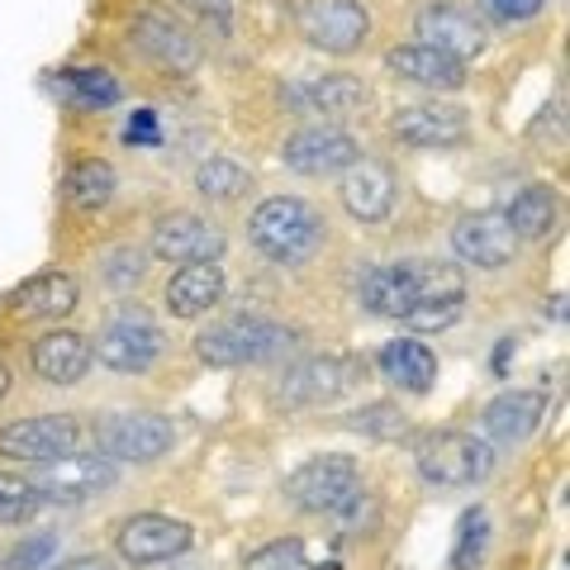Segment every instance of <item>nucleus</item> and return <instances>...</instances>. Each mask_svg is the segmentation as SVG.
Instances as JSON below:
<instances>
[{"mask_svg": "<svg viewBox=\"0 0 570 570\" xmlns=\"http://www.w3.org/2000/svg\"><path fill=\"white\" fill-rule=\"evenodd\" d=\"M129 48L138 52L148 67L157 71H167V77H186V71L200 67V39L186 29V24H176L171 14L163 10H138L134 20H129Z\"/></svg>", "mask_w": 570, "mask_h": 570, "instance_id": "obj_10", "label": "nucleus"}, {"mask_svg": "<svg viewBox=\"0 0 570 570\" xmlns=\"http://www.w3.org/2000/svg\"><path fill=\"white\" fill-rule=\"evenodd\" d=\"M356 490H362V466H356V456H347V452L314 456L285 480V499H291L299 513H333V509H343Z\"/></svg>", "mask_w": 570, "mask_h": 570, "instance_id": "obj_8", "label": "nucleus"}, {"mask_svg": "<svg viewBox=\"0 0 570 570\" xmlns=\"http://www.w3.org/2000/svg\"><path fill=\"white\" fill-rule=\"evenodd\" d=\"M371 29L376 20L362 0H299V33L318 52H333V58L362 52L371 43Z\"/></svg>", "mask_w": 570, "mask_h": 570, "instance_id": "obj_7", "label": "nucleus"}, {"mask_svg": "<svg viewBox=\"0 0 570 570\" xmlns=\"http://www.w3.org/2000/svg\"><path fill=\"white\" fill-rule=\"evenodd\" d=\"M247 190H253V171L238 157H209L195 167V195L209 205H238Z\"/></svg>", "mask_w": 570, "mask_h": 570, "instance_id": "obj_30", "label": "nucleus"}, {"mask_svg": "<svg viewBox=\"0 0 570 570\" xmlns=\"http://www.w3.org/2000/svg\"><path fill=\"white\" fill-rule=\"evenodd\" d=\"M115 190H119V171L105 163V157H81V163H71L62 176V205L77 214L105 209L115 200Z\"/></svg>", "mask_w": 570, "mask_h": 570, "instance_id": "obj_27", "label": "nucleus"}, {"mask_svg": "<svg viewBox=\"0 0 570 570\" xmlns=\"http://www.w3.org/2000/svg\"><path fill=\"white\" fill-rule=\"evenodd\" d=\"M129 148H157L163 142V115L148 110V105H138V110L124 119V134H119Z\"/></svg>", "mask_w": 570, "mask_h": 570, "instance_id": "obj_40", "label": "nucleus"}, {"mask_svg": "<svg viewBox=\"0 0 570 570\" xmlns=\"http://www.w3.org/2000/svg\"><path fill=\"white\" fill-rule=\"evenodd\" d=\"M390 138L404 148H461L471 138V115L456 100H419L390 115Z\"/></svg>", "mask_w": 570, "mask_h": 570, "instance_id": "obj_13", "label": "nucleus"}, {"mask_svg": "<svg viewBox=\"0 0 570 570\" xmlns=\"http://www.w3.org/2000/svg\"><path fill=\"white\" fill-rule=\"evenodd\" d=\"M299 352V333L272 324V318H224V324L205 328L195 337V356L205 366H272V362H291Z\"/></svg>", "mask_w": 570, "mask_h": 570, "instance_id": "obj_2", "label": "nucleus"}, {"mask_svg": "<svg viewBox=\"0 0 570 570\" xmlns=\"http://www.w3.org/2000/svg\"><path fill=\"white\" fill-rule=\"evenodd\" d=\"M39 485L43 509H77L91 504V499L110 494L119 485V461H110L105 452H67L58 461H43V471L33 475Z\"/></svg>", "mask_w": 570, "mask_h": 570, "instance_id": "obj_5", "label": "nucleus"}, {"mask_svg": "<svg viewBox=\"0 0 570 570\" xmlns=\"http://www.w3.org/2000/svg\"><path fill=\"white\" fill-rule=\"evenodd\" d=\"M504 219L513 224L519 243H542L561 219V195L551 186H523L513 200L504 205Z\"/></svg>", "mask_w": 570, "mask_h": 570, "instance_id": "obj_28", "label": "nucleus"}, {"mask_svg": "<svg viewBox=\"0 0 570 570\" xmlns=\"http://www.w3.org/2000/svg\"><path fill=\"white\" fill-rule=\"evenodd\" d=\"M91 356L105 371H115V376H148V371L167 356V328L157 324L148 309H134V305L115 309L100 324Z\"/></svg>", "mask_w": 570, "mask_h": 570, "instance_id": "obj_3", "label": "nucleus"}, {"mask_svg": "<svg viewBox=\"0 0 570 570\" xmlns=\"http://www.w3.org/2000/svg\"><path fill=\"white\" fill-rule=\"evenodd\" d=\"M186 10H195L200 20H214L219 29H228L234 24V0H181Z\"/></svg>", "mask_w": 570, "mask_h": 570, "instance_id": "obj_41", "label": "nucleus"}, {"mask_svg": "<svg viewBox=\"0 0 570 570\" xmlns=\"http://www.w3.org/2000/svg\"><path fill=\"white\" fill-rule=\"evenodd\" d=\"M52 86H58V96L81 105V110H115V105L124 100V86L115 71L105 67H62L58 77H52Z\"/></svg>", "mask_w": 570, "mask_h": 570, "instance_id": "obj_29", "label": "nucleus"}, {"mask_svg": "<svg viewBox=\"0 0 570 570\" xmlns=\"http://www.w3.org/2000/svg\"><path fill=\"white\" fill-rule=\"evenodd\" d=\"M96 448L110 461H157L176 448V423L153 409H119V414L96 419Z\"/></svg>", "mask_w": 570, "mask_h": 570, "instance_id": "obj_6", "label": "nucleus"}, {"mask_svg": "<svg viewBox=\"0 0 570 570\" xmlns=\"http://www.w3.org/2000/svg\"><path fill=\"white\" fill-rule=\"evenodd\" d=\"M356 157H362V142L343 124H305L281 148L285 171H295V176H343Z\"/></svg>", "mask_w": 570, "mask_h": 570, "instance_id": "obj_11", "label": "nucleus"}, {"mask_svg": "<svg viewBox=\"0 0 570 570\" xmlns=\"http://www.w3.org/2000/svg\"><path fill=\"white\" fill-rule=\"evenodd\" d=\"M461 314H466V299H442V305H419V309H409L400 324L414 328V333H442V328L461 324Z\"/></svg>", "mask_w": 570, "mask_h": 570, "instance_id": "obj_37", "label": "nucleus"}, {"mask_svg": "<svg viewBox=\"0 0 570 570\" xmlns=\"http://www.w3.org/2000/svg\"><path fill=\"white\" fill-rule=\"evenodd\" d=\"M528 138L542 142V148L566 153V105L561 100H547L542 110H538V119L528 124Z\"/></svg>", "mask_w": 570, "mask_h": 570, "instance_id": "obj_39", "label": "nucleus"}, {"mask_svg": "<svg viewBox=\"0 0 570 570\" xmlns=\"http://www.w3.org/2000/svg\"><path fill=\"white\" fill-rule=\"evenodd\" d=\"M352 381H356V371L347 362H337V356H309V362H295L285 371L276 400L291 409L324 404V400H337L343 390H352Z\"/></svg>", "mask_w": 570, "mask_h": 570, "instance_id": "obj_22", "label": "nucleus"}, {"mask_svg": "<svg viewBox=\"0 0 570 570\" xmlns=\"http://www.w3.org/2000/svg\"><path fill=\"white\" fill-rule=\"evenodd\" d=\"M414 466L423 475V485L433 490H461L480 485L494 466V448L475 433H456V428H438L414 442Z\"/></svg>", "mask_w": 570, "mask_h": 570, "instance_id": "obj_4", "label": "nucleus"}, {"mask_svg": "<svg viewBox=\"0 0 570 570\" xmlns=\"http://www.w3.org/2000/svg\"><path fill=\"white\" fill-rule=\"evenodd\" d=\"M10 385H14V376H10V366H6V362H0V400H6V395H10Z\"/></svg>", "mask_w": 570, "mask_h": 570, "instance_id": "obj_44", "label": "nucleus"}, {"mask_svg": "<svg viewBox=\"0 0 570 570\" xmlns=\"http://www.w3.org/2000/svg\"><path fill=\"white\" fill-rule=\"evenodd\" d=\"M519 234L504 219V209H471L452 224V253L456 262L475 266V272H499L519 257Z\"/></svg>", "mask_w": 570, "mask_h": 570, "instance_id": "obj_12", "label": "nucleus"}, {"mask_svg": "<svg viewBox=\"0 0 570 570\" xmlns=\"http://www.w3.org/2000/svg\"><path fill=\"white\" fill-rule=\"evenodd\" d=\"M91 337H81L77 328H48L33 337L29 347V366L43 385H77L91 371Z\"/></svg>", "mask_w": 570, "mask_h": 570, "instance_id": "obj_20", "label": "nucleus"}, {"mask_svg": "<svg viewBox=\"0 0 570 570\" xmlns=\"http://www.w3.org/2000/svg\"><path fill=\"white\" fill-rule=\"evenodd\" d=\"M547 419V395L542 390H504L485 404L480 428H485L490 448H523V442L538 433V423Z\"/></svg>", "mask_w": 570, "mask_h": 570, "instance_id": "obj_19", "label": "nucleus"}, {"mask_svg": "<svg viewBox=\"0 0 570 570\" xmlns=\"http://www.w3.org/2000/svg\"><path fill=\"white\" fill-rule=\"evenodd\" d=\"M485 20H494L499 29H519V24H532L538 14L547 10V0H480Z\"/></svg>", "mask_w": 570, "mask_h": 570, "instance_id": "obj_38", "label": "nucleus"}, {"mask_svg": "<svg viewBox=\"0 0 570 570\" xmlns=\"http://www.w3.org/2000/svg\"><path fill=\"white\" fill-rule=\"evenodd\" d=\"M39 509H43V499H39V485H33V475L0 471V523H6V528H20V523H29Z\"/></svg>", "mask_w": 570, "mask_h": 570, "instance_id": "obj_32", "label": "nucleus"}, {"mask_svg": "<svg viewBox=\"0 0 570 570\" xmlns=\"http://www.w3.org/2000/svg\"><path fill=\"white\" fill-rule=\"evenodd\" d=\"M299 105H309L314 115H324V119H356V115H366L371 110V86L362 77H352V71H328V77H318L305 86V100Z\"/></svg>", "mask_w": 570, "mask_h": 570, "instance_id": "obj_26", "label": "nucleus"}, {"mask_svg": "<svg viewBox=\"0 0 570 570\" xmlns=\"http://www.w3.org/2000/svg\"><path fill=\"white\" fill-rule=\"evenodd\" d=\"M376 371L400 390V395H428L438 385V356L419 337H390L376 352Z\"/></svg>", "mask_w": 570, "mask_h": 570, "instance_id": "obj_25", "label": "nucleus"}, {"mask_svg": "<svg viewBox=\"0 0 570 570\" xmlns=\"http://www.w3.org/2000/svg\"><path fill=\"white\" fill-rule=\"evenodd\" d=\"M352 433H362V438H376V442H400L409 433V419H404V409L400 404H366L362 414H352L347 419Z\"/></svg>", "mask_w": 570, "mask_h": 570, "instance_id": "obj_35", "label": "nucleus"}, {"mask_svg": "<svg viewBox=\"0 0 570 570\" xmlns=\"http://www.w3.org/2000/svg\"><path fill=\"white\" fill-rule=\"evenodd\" d=\"M148 253L176 262V266H190V262H219L228 253V238L219 224L200 219V214H163L153 224V238H148Z\"/></svg>", "mask_w": 570, "mask_h": 570, "instance_id": "obj_17", "label": "nucleus"}, {"mask_svg": "<svg viewBox=\"0 0 570 570\" xmlns=\"http://www.w3.org/2000/svg\"><path fill=\"white\" fill-rule=\"evenodd\" d=\"M86 438L81 419L71 414H33V419H14L0 428V456L10 461H58L67 452H77Z\"/></svg>", "mask_w": 570, "mask_h": 570, "instance_id": "obj_14", "label": "nucleus"}, {"mask_svg": "<svg viewBox=\"0 0 570 570\" xmlns=\"http://www.w3.org/2000/svg\"><path fill=\"white\" fill-rule=\"evenodd\" d=\"M362 305L381 318H404L419 305V257L390 262V266H371L362 272V285H356Z\"/></svg>", "mask_w": 570, "mask_h": 570, "instance_id": "obj_23", "label": "nucleus"}, {"mask_svg": "<svg viewBox=\"0 0 570 570\" xmlns=\"http://www.w3.org/2000/svg\"><path fill=\"white\" fill-rule=\"evenodd\" d=\"M52 557H58V532H33V538H20V542L6 551L0 570H39Z\"/></svg>", "mask_w": 570, "mask_h": 570, "instance_id": "obj_36", "label": "nucleus"}, {"mask_svg": "<svg viewBox=\"0 0 570 570\" xmlns=\"http://www.w3.org/2000/svg\"><path fill=\"white\" fill-rule=\"evenodd\" d=\"M490 551V513L485 509H466L456 523V542H452V570H475Z\"/></svg>", "mask_w": 570, "mask_h": 570, "instance_id": "obj_33", "label": "nucleus"}, {"mask_svg": "<svg viewBox=\"0 0 570 570\" xmlns=\"http://www.w3.org/2000/svg\"><path fill=\"white\" fill-rule=\"evenodd\" d=\"M337 200H343V209L356 224H385L400 200L395 167L381 163V157H356V163L337 176Z\"/></svg>", "mask_w": 570, "mask_h": 570, "instance_id": "obj_15", "label": "nucleus"}, {"mask_svg": "<svg viewBox=\"0 0 570 570\" xmlns=\"http://www.w3.org/2000/svg\"><path fill=\"white\" fill-rule=\"evenodd\" d=\"M81 305V281L71 272H39L20 281L6 295V309L14 318H29V324H52V318H67Z\"/></svg>", "mask_w": 570, "mask_h": 570, "instance_id": "obj_18", "label": "nucleus"}, {"mask_svg": "<svg viewBox=\"0 0 570 570\" xmlns=\"http://www.w3.org/2000/svg\"><path fill=\"white\" fill-rule=\"evenodd\" d=\"M52 570H115V566L100 561V557H71V561H58Z\"/></svg>", "mask_w": 570, "mask_h": 570, "instance_id": "obj_43", "label": "nucleus"}, {"mask_svg": "<svg viewBox=\"0 0 570 570\" xmlns=\"http://www.w3.org/2000/svg\"><path fill=\"white\" fill-rule=\"evenodd\" d=\"M243 570H337V566H314L299 538H276L243 557Z\"/></svg>", "mask_w": 570, "mask_h": 570, "instance_id": "obj_34", "label": "nucleus"}, {"mask_svg": "<svg viewBox=\"0 0 570 570\" xmlns=\"http://www.w3.org/2000/svg\"><path fill=\"white\" fill-rule=\"evenodd\" d=\"M519 352V343H513V337H499V347H494V362H490V371L494 376H509V356Z\"/></svg>", "mask_w": 570, "mask_h": 570, "instance_id": "obj_42", "label": "nucleus"}, {"mask_svg": "<svg viewBox=\"0 0 570 570\" xmlns=\"http://www.w3.org/2000/svg\"><path fill=\"white\" fill-rule=\"evenodd\" d=\"M247 243H253L257 257L276 262V266H305L324 253L328 219L305 195H266V200L247 214Z\"/></svg>", "mask_w": 570, "mask_h": 570, "instance_id": "obj_1", "label": "nucleus"}, {"mask_svg": "<svg viewBox=\"0 0 570 570\" xmlns=\"http://www.w3.org/2000/svg\"><path fill=\"white\" fill-rule=\"evenodd\" d=\"M148 266H153V253L148 247H138V243H115V247H105V257H100V281H105V291H115V295H134L142 281H148Z\"/></svg>", "mask_w": 570, "mask_h": 570, "instance_id": "obj_31", "label": "nucleus"}, {"mask_svg": "<svg viewBox=\"0 0 570 570\" xmlns=\"http://www.w3.org/2000/svg\"><path fill=\"white\" fill-rule=\"evenodd\" d=\"M385 67L395 71V77L414 81V86H428V91H461L466 86V62L448 58V52L428 48V43H395L385 52Z\"/></svg>", "mask_w": 570, "mask_h": 570, "instance_id": "obj_24", "label": "nucleus"}, {"mask_svg": "<svg viewBox=\"0 0 570 570\" xmlns=\"http://www.w3.org/2000/svg\"><path fill=\"white\" fill-rule=\"evenodd\" d=\"M414 33H419V43L448 52L456 62H475L485 52V29H480L475 10L456 6V0H428L414 14Z\"/></svg>", "mask_w": 570, "mask_h": 570, "instance_id": "obj_16", "label": "nucleus"}, {"mask_svg": "<svg viewBox=\"0 0 570 570\" xmlns=\"http://www.w3.org/2000/svg\"><path fill=\"white\" fill-rule=\"evenodd\" d=\"M228 295V276L219 262H190L176 266L171 281L163 285V305L171 318H200Z\"/></svg>", "mask_w": 570, "mask_h": 570, "instance_id": "obj_21", "label": "nucleus"}, {"mask_svg": "<svg viewBox=\"0 0 570 570\" xmlns=\"http://www.w3.org/2000/svg\"><path fill=\"white\" fill-rule=\"evenodd\" d=\"M195 542L190 523L167 519V513H134L115 528V551L124 566L134 570H153V566H171L181 561Z\"/></svg>", "mask_w": 570, "mask_h": 570, "instance_id": "obj_9", "label": "nucleus"}]
</instances>
